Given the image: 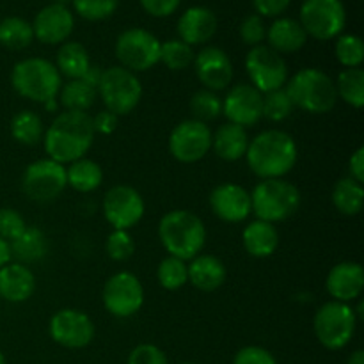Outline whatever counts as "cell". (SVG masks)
I'll use <instances>...</instances> for the list:
<instances>
[{
	"label": "cell",
	"mask_w": 364,
	"mask_h": 364,
	"mask_svg": "<svg viewBox=\"0 0 364 364\" xmlns=\"http://www.w3.org/2000/svg\"><path fill=\"white\" fill-rule=\"evenodd\" d=\"M92 117L87 112L64 110L52 121L43 135L48 159L59 164H71L84 159L95 142Z\"/></svg>",
	"instance_id": "6da1fadb"
},
{
	"label": "cell",
	"mask_w": 364,
	"mask_h": 364,
	"mask_svg": "<svg viewBox=\"0 0 364 364\" xmlns=\"http://www.w3.org/2000/svg\"><path fill=\"white\" fill-rule=\"evenodd\" d=\"M244 159L262 180L284 178L297 164V142L283 130H265L251 139Z\"/></svg>",
	"instance_id": "7a4b0ae2"
},
{
	"label": "cell",
	"mask_w": 364,
	"mask_h": 364,
	"mask_svg": "<svg viewBox=\"0 0 364 364\" xmlns=\"http://www.w3.org/2000/svg\"><path fill=\"white\" fill-rule=\"evenodd\" d=\"M159 238L169 256L187 262L201 255L206 244V228L191 210H171L160 219Z\"/></svg>",
	"instance_id": "3957f363"
},
{
	"label": "cell",
	"mask_w": 364,
	"mask_h": 364,
	"mask_svg": "<svg viewBox=\"0 0 364 364\" xmlns=\"http://www.w3.org/2000/svg\"><path fill=\"white\" fill-rule=\"evenodd\" d=\"M284 91L295 109L309 114H327L336 107V84L326 71L318 68H304L288 78Z\"/></svg>",
	"instance_id": "277c9868"
},
{
	"label": "cell",
	"mask_w": 364,
	"mask_h": 364,
	"mask_svg": "<svg viewBox=\"0 0 364 364\" xmlns=\"http://www.w3.org/2000/svg\"><path fill=\"white\" fill-rule=\"evenodd\" d=\"M14 91L36 103H46L57 98L63 87V77L55 64L43 57H28L14 64L11 71Z\"/></svg>",
	"instance_id": "5b68a950"
},
{
	"label": "cell",
	"mask_w": 364,
	"mask_h": 364,
	"mask_svg": "<svg viewBox=\"0 0 364 364\" xmlns=\"http://www.w3.org/2000/svg\"><path fill=\"white\" fill-rule=\"evenodd\" d=\"M301 206V192L284 178L262 180L251 192V208L256 219L276 224L290 219Z\"/></svg>",
	"instance_id": "8992f818"
},
{
	"label": "cell",
	"mask_w": 364,
	"mask_h": 364,
	"mask_svg": "<svg viewBox=\"0 0 364 364\" xmlns=\"http://www.w3.org/2000/svg\"><path fill=\"white\" fill-rule=\"evenodd\" d=\"M355 327H358V316L354 308L345 302H326L316 309L313 318L316 340L327 350H341L347 347L354 338Z\"/></svg>",
	"instance_id": "52a82bcc"
},
{
	"label": "cell",
	"mask_w": 364,
	"mask_h": 364,
	"mask_svg": "<svg viewBox=\"0 0 364 364\" xmlns=\"http://www.w3.org/2000/svg\"><path fill=\"white\" fill-rule=\"evenodd\" d=\"M98 96L102 98L107 110L116 116H127L142 98V84L137 73L123 66H112L103 70L100 80Z\"/></svg>",
	"instance_id": "ba28073f"
},
{
	"label": "cell",
	"mask_w": 364,
	"mask_h": 364,
	"mask_svg": "<svg viewBox=\"0 0 364 364\" xmlns=\"http://www.w3.org/2000/svg\"><path fill=\"white\" fill-rule=\"evenodd\" d=\"M299 23L311 38L331 41L343 32L347 25V11L341 0H304Z\"/></svg>",
	"instance_id": "9c48e42d"
},
{
	"label": "cell",
	"mask_w": 364,
	"mask_h": 364,
	"mask_svg": "<svg viewBox=\"0 0 364 364\" xmlns=\"http://www.w3.org/2000/svg\"><path fill=\"white\" fill-rule=\"evenodd\" d=\"M160 39L141 27L128 28L117 36L116 57L121 66L139 73L148 71L160 63Z\"/></svg>",
	"instance_id": "30bf717a"
},
{
	"label": "cell",
	"mask_w": 364,
	"mask_h": 364,
	"mask_svg": "<svg viewBox=\"0 0 364 364\" xmlns=\"http://www.w3.org/2000/svg\"><path fill=\"white\" fill-rule=\"evenodd\" d=\"M66 187V167L52 159H41L28 164L21 176L23 192L28 199L38 203L53 201Z\"/></svg>",
	"instance_id": "8fae6325"
},
{
	"label": "cell",
	"mask_w": 364,
	"mask_h": 364,
	"mask_svg": "<svg viewBox=\"0 0 364 364\" xmlns=\"http://www.w3.org/2000/svg\"><path fill=\"white\" fill-rule=\"evenodd\" d=\"M245 70L251 85L262 95L283 89L288 82L287 60L269 45H258L249 50L245 55Z\"/></svg>",
	"instance_id": "7c38bea8"
},
{
	"label": "cell",
	"mask_w": 364,
	"mask_h": 364,
	"mask_svg": "<svg viewBox=\"0 0 364 364\" xmlns=\"http://www.w3.org/2000/svg\"><path fill=\"white\" fill-rule=\"evenodd\" d=\"M103 308L117 318H130L144 304V288L132 272H117L109 277L102 291Z\"/></svg>",
	"instance_id": "4fadbf2b"
},
{
	"label": "cell",
	"mask_w": 364,
	"mask_h": 364,
	"mask_svg": "<svg viewBox=\"0 0 364 364\" xmlns=\"http://www.w3.org/2000/svg\"><path fill=\"white\" fill-rule=\"evenodd\" d=\"M103 217L114 230L128 231L141 223L146 205L137 188L130 185H114L103 198Z\"/></svg>",
	"instance_id": "5bb4252c"
},
{
	"label": "cell",
	"mask_w": 364,
	"mask_h": 364,
	"mask_svg": "<svg viewBox=\"0 0 364 364\" xmlns=\"http://www.w3.org/2000/svg\"><path fill=\"white\" fill-rule=\"evenodd\" d=\"M212 149V130L198 119H185L169 135V151L178 162L196 164Z\"/></svg>",
	"instance_id": "9a60e30c"
},
{
	"label": "cell",
	"mask_w": 364,
	"mask_h": 364,
	"mask_svg": "<svg viewBox=\"0 0 364 364\" xmlns=\"http://www.w3.org/2000/svg\"><path fill=\"white\" fill-rule=\"evenodd\" d=\"M48 333L50 338L60 347L78 350L95 340V322L91 316L78 309H59L50 318Z\"/></svg>",
	"instance_id": "2e32d148"
},
{
	"label": "cell",
	"mask_w": 364,
	"mask_h": 364,
	"mask_svg": "<svg viewBox=\"0 0 364 364\" xmlns=\"http://www.w3.org/2000/svg\"><path fill=\"white\" fill-rule=\"evenodd\" d=\"M223 114L228 123L255 127L263 119V95L251 84H237L223 100Z\"/></svg>",
	"instance_id": "e0dca14e"
},
{
	"label": "cell",
	"mask_w": 364,
	"mask_h": 364,
	"mask_svg": "<svg viewBox=\"0 0 364 364\" xmlns=\"http://www.w3.org/2000/svg\"><path fill=\"white\" fill-rule=\"evenodd\" d=\"M194 70L199 82L208 91H223L233 82V63L219 46H206L194 57Z\"/></svg>",
	"instance_id": "ac0fdd59"
},
{
	"label": "cell",
	"mask_w": 364,
	"mask_h": 364,
	"mask_svg": "<svg viewBox=\"0 0 364 364\" xmlns=\"http://www.w3.org/2000/svg\"><path fill=\"white\" fill-rule=\"evenodd\" d=\"M213 215L230 224L244 223L252 213L251 192L237 183H220L210 194Z\"/></svg>",
	"instance_id": "d6986e66"
},
{
	"label": "cell",
	"mask_w": 364,
	"mask_h": 364,
	"mask_svg": "<svg viewBox=\"0 0 364 364\" xmlns=\"http://www.w3.org/2000/svg\"><path fill=\"white\" fill-rule=\"evenodd\" d=\"M75 28V18L68 7L50 4L45 6L32 21L34 39L43 45H63Z\"/></svg>",
	"instance_id": "ffe728a7"
},
{
	"label": "cell",
	"mask_w": 364,
	"mask_h": 364,
	"mask_svg": "<svg viewBox=\"0 0 364 364\" xmlns=\"http://www.w3.org/2000/svg\"><path fill=\"white\" fill-rule=\"evenodd\" d=\"M327 294L333 301L352 304L364 290V269L361 263L341 262L329 270L326 279Z\"/></svg>",
	"instance_id": "44dd1931"
},
{
	"label": "cell",
	"mask_w": 364,
	"mask_h": 364,
	"mask_svg": "<svg viewBox=\"0 0 364 364\" xmlns=\"http://www.w3.org/2000/svg\"><path fill=\"white\" fill-rule=\"evenodd\" d=\"M217 16L208 7H188L180 16L176 25L178 36L187 45H205L215 36L217 32Z\"/></svg>",
	"instance_id": "7402d4cb"
},
{
	"label": "cell",
	"mask_w": 364,
	"mask_h": 364,
	"mask_svg": "<svg viewBox=\"0 0 364 364\" xmlns=\"http://www.w3.org/2000/svg\"><path fill=\"white\" fill-rule=\"evenodd\" d=\"M36 291V276L27 265L7 263L0 269V297L7 302H25Z\"/></svg>",
	"instance_id": "603a6c76"
},
{
	"label": "cell",
	"mask_w": 364,
	"mask_h": 364,
	"mask_svg": "<svg viewBox=\"0 0 364 364\" xmlns=\"http://www.w3.org/2000/svg\"><path fill=\"white\" fill-rule=\"evenodd\" d=\"M249 142L251 139H249L247 128L233 123L220 124L215 134H212V149L219 159L226 162H237L244 159Z\"/></svg>",
	"instance_id": "cb8c5ba5"
},
{
	"label": "cell",
	"mask_w": 364,
	"mask_h": 364,
	"mask_svg": "<svg viewBox=\"0 0 364 364\" xmlns=\"http://www.w3.org/2000/svg\"><path fill=\"white\" fill-rule=\"evenodd\" d=\"M267 41L269 46L277 53L299 52L308 41V34L294 18H277L267 28Z\"/></svg>",
	"instance_id": "d4e9b609"
},
{
	"label": "cell",
	"mask_w": 364,
	"mask_h": 364,
	"mask_svg": "<svg viewBox=\"0 0 364 364\" xmlns=\"http://www.w3.org/2000/svg\"><path fill=\"white\" fill-rule=\"evenodd\" d=\"M188 269V283L201 291H215L226 283V265L217 256L198 255Z\"/></svg>",
	"instance_id": "484cf974"
},
{
	"label": "cell",
	"mask_w": 364,
	"mask_h": 364,
	"mask_svg": "<svg viewBox=\"0 0 364 364\" xmlns=\"http://www.w3.org/2000/svg\"><path fill=\"white\" fill-rule=\"evenodd\" d=\"M242 244L245 251L255 258H269L279 247V231L276 224L256 219L244 228Z\"/></svg>",
	"instance_id": "4316f807"
},
{
	"label": "cell",
	"mask_w": 364,
	"mask_h": 364,
	"mask_svg": "<svg viewBox=\"0 0 364 364\" xmlns=\"http://www.w3.org/2000/svg\"><path fill=\"white\" fill-rule=\"evenodd\" d=\"M89 66H91V57H89V52L85 50L84 45L77 41H66L60 45L55 63L60 77L77 80V78L84 77Z\"/></svg>",
	"instance_id": "83f0119b"
},
{
	"label": "cell",
	"mask_w": 364,
	"mask_h": 364,
	"mask_svg": "<svg viewBox=\"0 0 364 364\" xmlns=\"http://www.w3.org/2000/svg\"><path fill=\"white\" fill-rule=\"evenodd\" d=\"M11 256L16 258V263H34L38 259L45 258L46 251H48V244H46V237L41 230L38 228H25L23 233L13 242H9Z\"/></svg>",
	"instance_id": "f1b7e54d"
},
{
	"label": "cell",
	"mask_w": 364,
	"mask_h": 364,
	"mask_svg": "<svg viewBox=\"0 0 364 364\" xmlns=\"http://www.w3.org/2000/svg\"><path fill=\"white\" fill-rule=\"evenodd\" d=\"M66 180L73 191L89 194L102 185L103 169L98 162L91 159L75 160L66 169Z\"/></svg>",
	"instance_id": "f546056e"
},
{
	"label": "cell",
	"mask_w": 364,
	"mask_h": 364,
	"mask_svg": "<svg viewBox=\"0 0 364 364\" xmlns=\"http://www.w3.org/2000/svg\"><path fill=\"white\" fill-rule=\"evenodd\" d=\"M57 96H59L57 98L59 105H63L64 110L87 112L95 105L96 98H98V91L82 78H77V80H68L66 84H63Z\"/></svg>",
	"instance_id": "4dcf8cb0"
},
{
	"label": "cell",
	"mask_w": 364,
	"mask_h": 364,
	"mask_svg": "<svg viewBox=\"0 0 364 364\" xmlns=\"http://www.w3.org/2000/svg\"><path fill=\"white\" fill-rule=\"evenodd\" d=\"M333 205L347 217L359 215L364 205V187L350 176L338 181L333 188Z\"/></svg>",
	"instance_id": "1f68e13d"
},
{
	"label": "cell",
	"mask_w": 364,
	"mask_h": 364,
	"mask_svg": "<svg viewBox=\"0 0 364 364\" xmlns=\"http://www.w3.org/2000/svg\"><path fill=\"white\" fill-rule=\"evenodd\" d=\"M9 130L14 141L23 146H36L38 142H41L43 135H45L41 117L32 110H20L14 114Z\"/></svg>",
	"instance_id": "d6a6232c"
},
{
	"label": "cell",
	"mask_w": 364,
	"mask_h": 364,
	"mask_svg": "<svg viewBox=\"0 0 364 364\" xmlns=\"http://www.w3.org/2000/svg\"><path fill=\"white\" fill-rule=\"evenodd\" d=\"M34 41L32 23L20 16H7L0 21V45L7 50H23Z\"/></svg>",
	"instance_id": "836d02e7"
},
{
	"label": "cell",
	"mask_w": 364,
	"mask_h": 364,
	"mask_svg": "<svg viewBox=\"0 0 364 364\" xmlns=\"http://www.w3.org/2000/svg\"><path fill=\"white\" fill-rule=\"evenodd\" d=\"M334 84L338 98L354 109H361L364 105V71L361 68H345Z\"/></svg>",
	"instance_id": "e575fe53"
},
{
	"label": "cell",
	"mask_w": 364,
	"mask_h": 364,
	"mask_svg": "<svg viewBox=\"0 0 364 364\" xmlns=\"http://www.w3.org/2000/svg\"><path fill=\"white\" fill-rule=\"evenodd\" d=\"M156 279L164 290H180L188 283L187 263L174 256H166L156 269Z\"/></svg>",
	"instance_id": "d590c367"
},
{
	"label": "cell",
	"mask_w": 364,
	"mask_h": 364,
	"mask_svg": "<svg viewBox=\"0 0 364 364\" xmlns=\"http://www.w3.org/2000/svg\"><path fill=\"white\" fill-rule=\"evenodd\" d=\"M194 50L181 39H169L160 46V63L171 71L187 70L194 63Z\"/></svg>",
	"instance_id": "8d00e7d4"
},
{
	"label": "cell",
	"mask_w": 364,
	"mask_h": 364,
	"mask_svg": "<svg viewBox=\"0 0 364 364\" xmlns=\"http://www.w3.org/2000/svg\"><path fill=\"white\" fill-rule=\"evenodd\" d=\"M191 110L192 116H194L192 119H198L201 123L213 121L223 114V98L217 92L201 89V91L192 95Z\"/></svg>",
	"instance_id": "74e56055"
},
{
	"label": "cell",
	"mask_w": 364,
	"mask_h": 364,
	"mask_svg": "<svg viewBox=\"0 0 364 364\" xmlns=\"http://www.w3.org/2000/svg\"><path fill=\"white\" fill-rule=\"evenodd\" d=\"M336 59L345 68H361L364 60L363 39L355 34H340L336 38Z\"/></svg>",
	"instance_id": "f35d334b"
},
{
	"label": "cell",
	"mask_w": 364,
	"mask_h": 364,
	"mask_svg": "<svg viewBox=\"0 0 364 364\" xmlns=\"http://www.w3.org/2000/svg\"><path fill=\"white\" fill-rule=\"evenodd\" d=\"M294 109V103H291L284 87L263 95V117L272 121V123H281V121L288 119Z\"/></svg>",
	"instance_id": "ab89813d"
},
{
	"label": "cell",
	"mask_w": 364,
	"mask_h": 364,
	"mask_svg": "<svg viewBox=\"0 0 364 364\" xmlns=\"http://www.w3.org/2000/svg\"><path fill=\"white\" fill-rule=\"evenodd\" d=\"M75 13L87 21H102L116 13L119 0H73Z\"/></svg>",
	"instance_id": "60d3db41"
},
{
	"label": "cell",
	"mask_w": 364,
	"mask_h": 364,
	"mask_svg": "<svg viewBox=\"0 0 364 364\" xmlns=\"http://www.w3.org/2000/svg\"><path fill=\"white\" fill-rule=\"evenodd\" d=\"M105 251L110 259L114 262H127L134 256L135 252V242L128 231L123 230H114L112 233L107 237L105 242Z\"/></svg>",
	"instance_id": "b9f144b4"
},
{
	"label": "cell",
	"mask_w": 364,
	"mask_h": 364,
	"mask_svg": "<svg viewBox=\"0 0 364 364\" xmlns=\"http://www.w3.org/2000/svg\"><path fill=\"white\" fill-rule=\"evenodd\" d=\"M240 39L245 43L247 46L255 48V46L263 45L267 38V27H265V21L259 14H249L242 20L240 28Z\"/></svg>",
	"instance_id": "7bdbcfd3"
},
{
	"label": "cell",
	"mask_w": 364,
	"mask_h": 364,
	"mask_svg": "<svg viewBox=\"0 0 364 364\" xmlns=\"http://www.w3.org/2000/svg\"><path fill=\"white\" fill-rule=\"evenodd\" d=\"M27 228L23 217L13 208H0V238L6 242H13L20 237Z\"/></svg>",
	"instance_id": "ee69618b"
},
{
	"label": "cell",
	"mask_w": 364,
	"mask_h": 364,
	"mask_svg": "<svg viewBox=\"0 0 364 364\" xmlns=\"http://www.w3.org/2000/svg\"><path fill=\"white\" fill-rule=\"evenodd\" d=\"M127 364H169L166 352L160 347L151 343L137 345L134 350L128 354Z\"/></svg>",
	"instance_id": "f6af8a7d"
},
{
	"label": "cell",
	"mask_w": 364,
	"mask_h": 364,
	"mask_svg": "<svg viewBox=\"0 0 364 364\" xmlns=\"http://www.w3.org/2000/svg\"><path fill=\"white\" fill-rule=\"evenodd\" d=\"M233 364H277V361L267 348L258 347V345H249V347L240 348L235 354Z\"/></svg>",
	"instance_id": "bcb514c9"
},
{
	"label": "cell",
	"mask_w": 364,
	"mask_h": 364,
	"mask_svg": "<svg viewBox=\"0 0 364 364\" xmlns=\"http://www.w3.org/2000/svg\"><path fill=\"white\" fill-rule=\"evenodd\" d=\"M139 2H141L142 9L148 14H151V16L166 18L176 13L181 0H139Z\"/></svg>",
	"instance_id": "7dc6e473"
},
{
	"label": "cell",
	"mask_w": 364,
	"mask_h": 364,
	"mask_svg": "<svg viewBox=\"0 0 364 364\" xmlns=\"http://www.w3.org/2000/svg\"><path fill=\"white\" fill-rule=\"evenodd\" d=\"M252 4L262 18H277L290 7L291 0H252Z\"/></svg>",
	"instance_id": "c3c4849f"
},
{
	"label": "cell",
	"mask_w": 364,
	"mask_h": 364,
	"mask_svg": "<svg viewBox=\"0 0 364 364\" xmlns=\"http://www.w3.org/2000/svg\"><path fill=\"white\" fill-rule=\"evenodd\" d=\"M117 123H119V116H116L110 110H102V112L96 114L92 117V127H95V134H102V135H110L116 132Z\"/></svg>",
	"instance_id": "681fc988"
},
{
	"label": "cell",
	"mask_w": 364,
	"mask_h": 364,
	"mask_svg": "<svg viewBox=\"0 0 364 364\" xmlns=\"http://www.w3.org/2000/svg\"><path fill=\"white\" fill-rule=\"evenodd\" d=\"M348 171H350L352 180L363 183L364 181V148L359 146L354 153H352L350 160H348Z\"/></svg>",
	"instance_id": "f907efd6"
},
{
	"label": "cell",
	"mask_w": 364,
	"mask_h": 364,
	"mask_svg": "<svg viewBox=\"0 0 364 364\" xmlns=\"http://www.w3.org/2000/svg\"><path fill=\"white\" fill-rule=\"evenodd\" d=\"M102 73H103L102 68L91 64V66H89V70L84 73V77H82V80L87 82L89 85H92V87L96 89V87H98L100 80H102Z\"/></svg>",
	"instance_id": "816d5d0a"
},
{
	"label": "cell",
	"mask_w": 364,
	"mask_h": 364,
	"mask_svg": "<svg viewBox=\"0 0 364 364\" xmlns=\"http://www.w3.org/2000/svg\"><path fill=\"white\" fill-rule=\"evenodd\" d=\"M13 256H11V247H9V242L2 240L0 238V269L6 267L7 263H11Z\"/></svg>",
	"instance_id": "f5cc1de1"
},
{
	"label": "cell",
	"mask_w": 364,
	"mask_h": 364,
	"mask_svg": "<svg viewBox=\"0 0 364 364\" xmlns=\"http://www.w3.org/2000/svg\"><path fill=\"white\" fill-rule=\"evenodd\" d=\"M347 364H364V352L363 350H354L348 358Z\"/></svg>",
	"instance_id": "db71d44e"
},
{
	"label": "cell",
	"mask_w": 364,
	"mask_h": 364,
	"mask_svg": "<svg viewBox=\"0 0 364 364\" xmlns=\"http://www.w3.org/2000/svg\"><path fill=\"white\" fill-rule=\"evenodd\" d=\"M73 0H52V4H55V6H63V7H68V4H71Z\"/></svg>",
	"instance_id": "11a10c76"
},
{
	"label": "cell",
	"mask_w": 364,
	"mask_h": 364,
	"mask_svg": "<svg viewBox=\"0 0 364 364\" xmlns=\"http://www.w3.org/2000/svg\"><path fill=\"white\" fill-rule=\"evenodd\" d=\"M0 364H7V361H6V355H4L2 352H0Z\"/></svg>",
	"instance_id": "9f6ffc18"
},
{
	"label": "cell",
	"mask_w": 364,
	"mask_h": 364,
	"mask_svg": "<svg viewBox=\"0 0 364 364\" xmlns=\"http://www.w3.org/2000/svg\"><path fill=\"white\" fill-rule=\"evenodd\" d=\"M181 364H198V363H181Z\"/></svg>",
	"instance_id": "6f0895ef"
}]
</instances>
